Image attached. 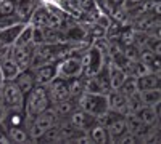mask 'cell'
<instances>
[{"mask_svg":"<svg viewBox=\"0 0 161 144\" xmlns=\"http://www.w3.org/2000/svg\"><path fill=\"white\" fill-rule=\"evenodd\" d=\"M48 107H52V101L48 96V91L45 85H36L28 95L24 96V106L23 111L28 115V120L32 117L39 115L40 112L47 111Z\"/></svg>","mask_w":161,"mask_h":144,"instance_id":"obj_1","label":"cell"},{"mask_svg":"<svg viewBox=\"0 0 161 144\" xmlns=\"http://www.w3.org/2000/svg\"><path fill=\"white\" fill-rule=\"evenodd\" d=\"M77 107L82 109L84 112H87L89 115H92L93 119H95L97 115L103 114L108 109V99H106V95L84 91V93L77 98Z\"/></svg>","mask_w":161,"mask_h":144,"instance_id":"obj_2","label":"cell"},{"mask_svg":"<svg viewBox=\"0 0 161 144\" xmlns=\"http://www.w3.org/2000/svg\"><path fill=\"white\" fill-rule=\"evenodd\" d=\"M57 122H58V115H57L55 111H53V107H48L47 111L40 112L39 115L29 119L28 120V132H29V136H31L32 142H36L37 138L42 135L47 128L53 127Z\"/></svg>","mask_w":161,"mask_h":144,"instance_id":"obj_3","label":"cell"},{"mask_svg":"<svg viewBox=\"0 0 161 144\" xmlns=\"http://www.w3.org/2000/svg\"><path fill=\"white\" fill-rule=\"evenodd\" d=\"M84 75L82 58L77 55H68L57 61V77H61L64 80H73Z\"/></svg>","mask_w":161,"mask_h":144,"instance_id":"obj_4","label":"cell"},{"mask_svg":"<svg viewBox=\"0 0 161 144\" xmlns=\"http://www.w3.org/2000/svg\"><path fill=\"white\" fill-rule=\"evenodd\" d=\"M105 55L106 51H103L97 43H93L87 48V51L84 53L82 58V66H84V77H90L95 75L103 66H105Z\"/></svg>","mask_w":161,"mask_h":144,"instance_id":"obj_5","label":"cell"},{"mask_svg":"<svg viewBox=\"0 0 161 144\" xmlns=\"http://www.w3.org/2000/svg\"><path fill=\"white\" fill-rule=\"evenodd\" d=\"M0 96H2L7 109H23L24 106V95L13 80H5L0 87Z\"/></svg>","mask_w":161,"mask_h":144,"instance_id":"obj_6","label":"cell"},{"mask_svg":"<svg viewBox=\"0 0 161 144\" xmlns=\"http://www.w3.org/2000/svg\"><path fill=\"white\" fill-rule=\"evenodd\" d=\"M47 87V91H48V96H50V101L52 104H55L58 101H63V99H68L71 98V91H69V82L64 80L61 77H55L45 85Z\"/></svg>","mask_w":161,"mask_h":144,"instance_id":"obj_7","label":"cell"},{"mask_svg":"<svg viewBox=\"0 0 161 144\" xmlns=\"http://www.w3.org/2000/svg\"><path fill=\"white\" fill-rule=\"evenodd\" d=\"M34 50L28 47H19V45H11L10 47V56L16 61L21 71L31 67V59H32Z\"/></svg>","mask_w":161,"mask_h":144,"instance_id":"obj_8","label":"cell"},{"mask_svg":"<svg viewBox=\"0 0 161 144\" xmlns=\"http://www.w3.org/2000/svg\"><path fill=\"white\" fill-rule=\"evenodd\" d=\"M39 5V0H15V16L19 22L28 24L32 11Z\"/></svg>","mask_w":161,"mask_h":144,"instance_id":"obj_9","label":"cell"},{"mask_svg":"<svg viewBox=\"0 0 161 144\" xmlns=\"http://www.w3.org/2000/svg\"><path fill=\"white\" fill-rule=\"evenodd\" d=\"M32 71H34V75H36V82L39 85H47L52 78L57 77V61L45 62L42 66L34 67Z\"/></svg>","mask_w":161,"mask_h":144,"instance_id":"obj_10","label":"cell"},{"mask_svg":"<svg viewBox=\"0 0 161 144\" xmlns=\"http://www.w3.org/2000/svg\"><path fill=\"white\" fill-rule=\"evenodd\" d=\"M106 99H108V109L118 112L123 117L127 114V109H126L127 96H124L119 90H110L108 93H106Z\"/></svg>","mask_w":161,"mask_h":144,"instance_id":"obj_11","label":"cell"},{"mask_svg":"<svg viewBox=\"0 0 161 144\" xmlns=\"http://www.w3.org/2000/svg\"><path fill=\"white\" fill-rule=\"evenodd\" d=\"M13 82L18 85V88L21 90V93L26 96L29 91L37 85L36 82V75H34V71L29 67V69H24V71H19V74L13 78Z\"/></svg>","mask_w":161,"mask_h":144,"instance_id":"obj_12","label":"cell"},{"mask_svg":"<svg viewBox=\"0 0 161 144\" xmlns=\"http://www.w3.org/2000/svg\"><path fill=\"white\" fill-rule=\"evenodd\" d=\"M2 123L5 125V128H11V127H28V115L23 109H7Z\"/></svg>","mask_w":161,"mask_h":144,"instance_id":"obj_13","label":"cell"},{"mask_svg":"<svg viewBox=\"0 0 161 144\" xmlns=\"http://www.w3.org/2000/svg\"><path fill=\"white\" fill-rule=\"evenodd\" d=\"M66 119H68L71 122V125L76 130H79V132H87V128L90 127V123L95 120L92 115H89L87 112H84L82 109H79V107H76L69 114V117H66Z\"/></svg>","mask_w":161,"mask_h":144,"instance_id":"obj_14","label":"cell"},{"mask_svg":"<svg viewBox=\"0 0 161 144\" xmlns=\"http://www.w3.org/2000/svg\"><path fill=\"white\" fill-rule=\"evenodd\" d=\"M24 26H26L24 22H15V24H11V26H7V27L0 29V42L3 43V47L15 45L18 35L24 29Z\"/></svg>","mask_w":161,"mask_h":144,"instance_id":"obj_15","label":"cell"},{"mask_svg":"<svg viewBox=\"0 0 161 144\" xmlns=\"http://www.w3.org/2000/svg\"><path fill=\"white\" fill-rule=\"evenodd\" d=\"M127 75H129L127 71L123 69L121 66H118L116 62H113V61L108 62V80H110L111 90H118L121 87V83L126 80Z\"/></svg>","mask_w":161,"mask_h":144,"instance_id":"obj_16","label":"cell"},{"mask_svg":"<svg viewBox=\"0 0 161 144\" xmlns=\"http://www.w3.org/2000/svg\"><path fill=\"white\" fill-rule=\"evenodd\" d=\"M106 132H108L110 142H118L121 138H123L129 132L124 117H118L116 120H113L111 123H108V125H106Z\"/></svg>","mask_w":161,"mask_h":144,"instance_id":"obj_17","label":"cell"},{"mask_svg":"<svg viewBox=\"0 0 161 144\" xmlns=\"http://www.w3.org/2000/svg\"><path fill=\"white\" fill-rule=\"evenodd\" d=\"M137 117L140 119V122L147 127H153L155 123H158V117H159V104L156 106H142L137 112Z\"/></svg>","mask_w":161,"mask_h":144,"instance_id":"obj_18","label":"cell"},{"mask_svg":"<svg viewBox=\"0 0 161 144\" xmlns=\"http://www.w3.org/2000/svg\"><path fill=\"white\" fill-rule=\"evenodd\" d=\"M87 135L90 136L92 142H97V144H106L110 142V138H108V132H106V127L98 123L93 120L90 123V127L87 128Z\"/></svg>","mask_w":161,"mask_h":144,"instance_id":"obj_19","label":"cell"},{"mask_svg":"<svg viewBox=\"0 0 161 144\" xmlns=\"http://www.w3.org/2000/svg\"><path fill=\"white\" fill-rule=\"evenodd\" d=\"M47 21H48V8H47V5L39 2V5L32 11L28 24L34 26V27H42L44 29V27H47Z\"/></svg>","mask_w":161,"mask_h":144,"instance_id":"obj_20","label":"cell"},{"mask_svg":"<svg viewBox=\"0 0 161 144\" xmlns=\"http://www.w3.org/2000/svg\"><path fill=\"white\" fill-rule=\"evenodd\" d=\"M0 69H2V74H3V78L5 80H13L18 74H19V66L16 64V61L10 56V53L0 61Z\"/></svg>","mask_w":161,"mask_h":144,"instance_id":"obj_21","label":"cell"},{"mask_svg":"<svg viewBox=\"0 0 161 144\" xmlns=\"http://www.w3.org/2000/svg\"><path fill=\"white\" fill-rule=\"evenodd\" d=\"M52 107L57 112L58 119H66V117H69V114L77 107V99H74V98L63 99V101H58L55 104H52Z\"/></svg>","mask_w":161,"mask_h":144,"instance_id":"obj_22","label":"cell"},{"mask_svg":"<svg viewBox=\"0 0 161 144\" xmlns=\"http://www.w3.org/2000/svg\"><path fill=\"white\" fill-rule=\"evenodd\" d=\"M159 72H147L140 77H137V85L140 90H150V88H159Z\"/></svg>","mask_w":161,"mask_h":144,"instance_id":"obj_23","label":"cell"},{"mask_svg":"<svg viewBox=\"0 0 161 144\" xmlns=\"http://www.w3.org/2000/svg\"><path fill=\"white\" fill-rule=\"evenodd\" d=\"M139 96L143 106H156L161 101V91L159 88H150V90H140Z\"/></svg>","mask_w":161,"mask_h":144,"instance_id":"obj_24","label":"cell"},{"mask_svg":"<svg viewBox=\"0 0 161 144\" xmlns=\"http://www.w3.org/2000/svg\"><path fill=\"white\" fill-rule=\"evenodd\" d=\"M8 132V136L11 139V142H32L31 136H29V132H28V127H11V128H7Z\"/></svg>","mask_w":161,"mask_h":144,"instance_id":"obj_25","label":"cell"},{"mask_svg":"<svg viewBox=\"0 0 161 144\" xmlns=\"http://www.w3.org/2000/svg\"><path fill=\"white\" fill-rule=\"evenodd\" d=\"M121 93H123L124 96H132V95H136L139 93V85H137V77H134V75H127L126 77V80L121 83V87L118 88Z\"/></svg>","mask_w":161,"mask_h":144,"instance_id":"obj_26","label":"cell"},{"mask_svg":"<svg viewBox=\"0 0 161 144\" xmlns=\"http://www.w3.org/2000/svg\"><path fill=\"white\" fill-rule=\"evenodd\" d=\"M58 120H60V119H58ZM60 141H61V136H60L58 122H57L53 127L47 128L45 132L37 138V141H36V142H60Z\"/></svg>","mask_w":161,"mask_h":144,"instance_id":"obj_27","label":"cell"},{"mask_svg":"<svg viewBox=\"0 0 161 144\" xmlns=\"http://www.w3.org/2000/svg\"><path fill=\"white\" fill-rule=\"evenodd\" d=\"M11 139L8 136V132H7V128L5 125L2 123V120H0V144H10Z\"/></svg>","mask_w":161,"mask_h":144,"instance_id":"obj_28","label":"cell"},{"mask_svg":"<svg viewBox=\"0 0 161 144\" xmlns=\"http://www.w3.org/2000/svg\"><path fill=\"white\" fill-rule=\"evenodd\" d=\"M5 112H7V107H5V102H3L2 96H0V120L3 119V115H5Z\"/></svg>","mask_w":161,"mask_h":144,"instance_id":"obj_29","label":"cell"},{"mask_svg":"<svg viewBox=\"0 0 161 144\" xmlns=\"http://www.w3.org/2000/svg\"><path fill=\"white\" fill-rule=\"evenodd\" d=\"M3 82H5V78H3V74H2V69H0V87L3 85Z\"/></svg>","mask_w":161,"mask_h":144,"instance_id":"obj_30","label":"cell"},{"mask_svg":"<svg viewBox=\"0 0 161 144\" xmlns=\"http://www.w3.org/2000/svg\"><path fill=\"white\" fill-rule=\"evenodd\" d=\"M121 2H124V0H111V3H113V5H119Z\"/></svg>","mask_w":161,"mask_h":144,"instance_id":"obj_31","label":"cell"}]
</instances>
